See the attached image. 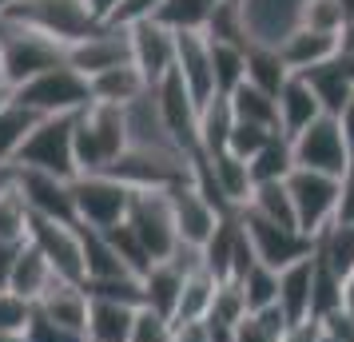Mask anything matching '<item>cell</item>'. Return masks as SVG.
I'll list each match as a JSON object with an SVG mask.
<instances>
[{
  "label": "cell",
  "instance_id": "5bb4252c",
  "mask_svg": "<svg viewBox=\"0 0 354 342\" xmlns=\"http://www.w3.org/2000/svg\"><path fill=\"white\" fill-rule=\"evenodd\" d=\"M68 64L76 68L80 76H100L112 68L131 64V28H115V24H100L96 32L68 48Z\"/></svg>",
  "mask_w": 354,
  "mask_h": 342
},
{
  "label": "cell",
  "instance_id": "ac0fdd59",
  "mask_svg": "<svg viewBox=\"0 0 354 342\" xmlns=\"http://www.w3.org/2000/svg\"><path fill=\"white\" fill-rule=\"evenodd\" d=\"M303 80L315 88L322 112L338 120V112H342L354 96V48H338V56H330L326 64L303 72Z\"/></svg>",
  "mask_w": 354,
  "mask_h": 342
},
{
  "label": "cell",
  "instance_id": "4fadbf2b",
  "mask_svg": "<svg viewBox=\"0 0 354 342\" xmlns=\"http://www.w3.org/2000/svg\"><path fill=\"white\" fill-rule=\"evenodd\" d=\"M239 12L251 44L283 48V40L303 24V0H239Z\"/></svg>",
  "mask_w": 354,
  "mask_h": 342
},
{
  "label": "cell",
  "instance_id": "9f6ffc18",
  "mask_svg": "<svg viewBox=\"0 0 354 342\" xmlns=\"http://www.w3.org/2000/svg\"><path fill=\"white\" fill-rule=\"evenodd\" d=\"M342 307L354 314V271L346 275V283H342Z\"/></svg>",
  "mask_w": 354,
  "mask_h": 342
},
{
  "label": "cell",
  "instance_id": "ffe728a7",
  "mask_svg": "<svg viewBox=\"0 0 354 342\" xmlns=\"http://www.w3.org/2000/svg\"><path fill=\"white\" fill-rule=\"evenodd\" d=\"M322 112L319 96H315V88L303 80V76H290L287 84H283V92H279V131L287 135V140H295L299 131H306Z\"/></svg>",
  "mask_w": 354,
  "mask_h": 342
},
{
  "label": "cell",
  "instance_id": "7402d4cb",
  "mask_svg": "<svg viewBox=\"0 0 354 342\" xmlns=\"http://www.w3.org/2000/svg\"><path fill=\"white\" fill-rule=\"evenodd\" d=\"M310 287H315V255L279 271V310L290 326L310 323Z\"/></svg>",
  "mask_w": 354,
  "mask_h": 342
},
{
  "label": "cell",
  "instance_id": "9c48e42d",
  "mask_svg": "<svg viewBox=\"0 0 354 342\" xmlns=\"http://www.w3.org/2000/svg\"><path fill=\"white\" fill-rule=\"evenodd\" d=\"M124 223L136 231V239L144 243L151 263L171 259V251L179 247V231H176V215H171L167 191H136Z\"/></svg>",
  "mask_w": 354,
  "mask_h": 342
},
{
  "label": "cell",
  "instance_id": "4316f807",
  "mask_svg": "<svg viewBox=\"0 0 354 342\" xmlns=\"http://www.w3.org/2000/svg\"><path fill=\"white\" fill-rule=\"evenodd\" d=\"M315 259L346 283L354 271V223H330L322 235H315Z\"/></svg>",
  "mask_w": 354,
  "mask_h": 342
},
{
  "label": "cell",
  "instance_id": "8fae6325",
  "mask_svg": "<svg viewBox=\"0 0 354 342\" xmlns=\"http://www.w3.org/2000/svg\"><path fill=\"white\" fill-rule=\"evenodd\" d=\"M28 243L48 259V267L56 271V278L64 283H84V239L80 227H68V223H52V219H36L32 215V231H28Z\"/></svg>",
  "mask_w": 354,
  "mask_h": 342
},
{
  "label": "cell",
  "instance_id": "8d00e7d4",
  "mask_svg": "<svg viewBox=\"0 0 354 342\" xmlns=\"http://www.w3.org/2000/svg\"><path fill=\"white\" fill-rule=\"evenodd\" d=\"M243 211H255V215H263V219H271V223H283V227H299L287 180L283 183H259L255 191H251V203H247Z\"/></svg>",
  "mask_w": 354,
  "mask_h": 342
},
{
  "label": "cell",
  "instance_id": "e0dca14e",
  "mask_svg": "<svg viewBox=\"0 0 354 342\" xmlns=\"http://www.w3.org/2000/svg\"><path fill=\"white\" fill-rule=\"evenodd\" d=\"M176 72L192 99L203 108L215 92V68H211V36L207 32H176Z\"/></svg>",
  "mask_w": 354,
  "mask_h": 342
},
{
  "label": "cell",
  "instance_id": "7dc6e473",
  "mask_svg": "<svg viewBox=\"0 0 354 342\" xmlns=\"http://www.w3.org/2000/svg\"><path fill=\"white\" fill-rule=\"evenodd\" d=\"M32 319V303L12 291H0V334H24Z\"/></svg>",
  "mask_w": 354,
  "mask_h": 342
},
{
  "label": "cell",
  "instance_id": "44dd1931",
  "mask_svg": "<svg viewBox=\"0 0 354 342\" xmlns=\"http://www.w3.org/2000/svg\"><path fill=\"white\" fill-rule=\"evenodd\" d=\"M88 307H92V298L84 291V283H64V278H56L48 287V294L36 303V310H44L52 323L76 330L80 339H84V330H88Z\"/></svg>",
  "mask_w": 354,
  "mask_h": 342
},
{
  "label": "cell",
  "instance_id": "b9f144b4",
  "mask_svg": "<svg viewBox=\"0 0 354 342\" xmlns=\"http://www.w3.org/2000/svg\"><path fill=\"white\" fill-rule=\"evenodd\" d=\"M299 28H315V32H346V8L342 0H303V24Z\"/></svg>",
  "mask_w": 354,
  "mask_h": 342
},
{
  "label": "cell",
  "instance_id": "d4e9b609",
  "mask_svg": "<svg viewBox=\"0 0 354 342\" xmlns=\"http://www.w3.org/2000/svg\"><path fill=\"white\" fill-rule=\"evenodd\" d=\"M136 310L140 307L108 303V298H92L84 342H128L131 339V323H136Z\"/></svg>",
  "mask_w": 354,
  "mask_h": 342
},
{
  "label": "cell",
  "instance_id": "836d02e7",
  "mask_svg": "<svg viewBox=\"0 0 354 342\" xmlns=\"http://www.w3.org/2000/svg\"><path fill=\"white\" fill-rule=\"evenodd\" d=\"M215 291H219V278L211 275L207 267H199L183 278V298H179L176 323H199L211 314V303H215Z\"/></svg>",
  "mask_w": 354,
  "mask_h": 342
},
{
  "label": "cell",
  "instance_id": "cb8c5ba5",
  "mask_svg": "<svg viewBox=\"0 0 354 342\" xmlns=\"http://www.w3.org/2000/svg\"><path fill=\"white\" fill-rule=\"evenodd\" d=\"M183 271H179L176 263H151L147 267V275L140 278L144 283V307H151L156 314H167L171 323H176V310H179V298H183Z\"/></svg>",
  "mask_w": 354,
  "mask_h": 342
},
{
  "label": "cell",
  "instance_id": "d6a6232c",
  "mask_svg": "<svg viewBox=\"0 0 354 342\" xmlns=\"http://www.w3.org/2000/svg\"><path fill=\"white\" fill-rule=\"evenodd\" d=\"M227 99H231V112H235V120L279 131V99L267 96L263 88H255V84H239V88H235Z\"/></svg>",
  "mask_w": 354,
  "mask_h": 342
},
{
  "label": "cell",
  "instance_id": "11a10c76",
  "mask_svg": "<svg viewBox=\"0 0 354 342\" xmlns=\"http://www.w3.org/2000/svg\"><path fill=\"white\" fill-rule=\"evenodd\" d=\"M88 4H92V12H96L100 24H108V17L120 8V0H88Z\"/></svg>",
  "mask_w": 354,
  "mask_h": 342
},
{
  "label": "cell",
  "instance_id": "7bdbcfd3",
  "mask_svg": "<svg viewBox=\"0 0 354 342\" xmlns=\"http://www.w3.org/2000/svg\"><path fill=\"white\" fill-rule=\"evenodd\" d=\"M104 235H108V243L115 247V255H120V259L128 263V271H131V275H140V278H144V275H147V267H151V255H147L144 243L136 239V231H131L128 223H120V227H108Z\"/></svg>",
  "mask_w": 354,
  "mask_h": 342
},
{
  "label": "cell",
  "instance_id": "91938a15",
  "mask_svg": "<svg viewBox=\"0 0 354 342\" xmlns=\"http://www.w3.org/2000/svg\"><path fill=\"white\" fill-rule=\"evenodd\" d=\"M342 48H354V20L346 24V32H342Z\"/></svg>",
  "mask_w": 354,
  "mask_h": 342
},
{
  "label": "cell",
  "instance_id": "f35d334b",
  "mask_svg": "<svg viewBox=\"0 0 354 342\" xmlns=\"http://www.w3.org/2000/svg\"><path fill=\"white\" fill-rule=\"evenodd\" d=\"M239 291H243V298H247V310H251V314H255V310L279 307V271L255 263V267L239 278Z\"/></svg>",
  "mask_w": 354,
  "mask_h": 342
},
{
  "label": "cell",
  "instance_id": "83f0119b",
  "mask_svg": "<svg viewBox=\"0 0 354 342\" xmlns=\"http://www.w3.org/2000/svg\"><path fill=\"white\" fill-rule=\"evenodd\" d=\"M44 115H36L32 108H24L17 96H12V104L0 112V167H12L20 155V147L28 144V135L36 131V124H40Z\"/></svg>",
  "mask_w": 354,
  "mask_h": 342
},
{
  "label": "cell",
  "instance_id": "74e56055",
  "mask_svg": "<svg viewBox=\"0 0 354 342\" xmlns=\"http://www.w3.org/2000/svg\"><path fill=\"white\" fill-rule=\"evenodd\" d=\"M28 231H32V211L12 183L0 196V243H28Z\"/></svg>",
  "mask_w": 354,
  "mask_h": 342
},
{
  "label": "cell",
  "instance_id": "e575fe53",
  "mask_svg": "<svg viewBox=\"0 0 354 342\" xmlns=\"http://www.w3.org/2000/svg\"><path fill=\"white\" fill-rule=\"evenodd\" d=\"M211 68H215V92L231 96L239 84H247V48L227 44V40H211Z\"/></svg>",
  "mask_w": 354,
  "mask_h": 342
},
{
  "label": "cell",
  "instance_id": "8992f818",
  "mask_svg": "<svg viewBox=\"0 0 354 342\" xmlns=\"http://www.w3.org/2000/svg\"><path fill=\"white\" fill-rule=\"evenodd\" d=\"M290 151H295V167L322 171V175H335V180H342L354 163V147L342 135V124L335 115H319L306 131H299L290 140Z\"/></svg>",
  "mask_w": 354,
  "mask_h": 342
},
{
  "label": "cell",
  "instance_id": "bcb514c9",
  "mask_svg": "<svg viewBox=\"0 0 354 342\" xmlns=\"http://www.w3.org/2000/svg\"><path fill=\"white\" fill-rule=\"evenodd\" d=\"M171 330H176V323L167 314H156L151 307H140L128 342H171Z\"/></svg>",
  "mask_w": 354,
  "mask_h": 342
},
{
  "label": "cell",
  "instance_id": "f1b7e54d",
  "mask_svg": "<svg viewBox=\"0 0 354 342\" xmlns=\"http://www.w3.org/2000/svg\"><path fill=\"white\" fill-rule=\"evenodd\" d=\"M227 0H163L156 20H160L163 28H171V32H207L215 12Z\"/></svg>",
  "mask_w": 354,
  "mask_h": 342
},
{
  "label": "cell",
  "instance_id": "ba28073f",
  "mask_svg": "<svg viewBox=\"0 0 354 342\" xmlns=\"http://www.w3.org/2000/svg\"><path fill=\"white\" fill-rule=\"evenodd\" d=\"M338 187L342 180L335 175H322V171H306V167H295L287 180L290 203H295V219H299V231L306 239H315L335 223L338 215Z\"/></svg>",
  "mask_w": 354,
  "mask_h": 342
},
{
  "label": "cell",
  "instance_id": "30bf717a",
  "mask_svg": "<svg viewBox=\"0 0 354 342\" xmlns=\"http://www.w3.org/2000/svg\"><path fill=\"white\" fill-rule=\"evenodd\" d=\"M243 231L255 247V259L271 271H287L290 263H303L315 255V239H306L299 227H283V223H271L255 211H239Z\"/></svg>",
  "mask_w": 354,
  "mask_h": 342
},
{
  "label": "cell",
  "instance_id": "be15d7a7",
  "mask_svg": "<svg viewBox=\"0 0 354 342\" xmlns=\"http://www.w3.org/2000/svg\"><path fill=\"white\" fill-rule=\"evenodd\" d=\"M0 84H8V80H4V60H0ZM8 88H12V84H8Z\"/></svg>",
  "mask_w": 354,
  "mask_h": 342
},
{
  "label": "cell",
  "instance_id": "d6986e66",
  "mask_svg": "<svg viewBox=\"0 0 354 342\" xmlns=\"http://www.w3.org/2000/svg\"><path fill=\"white\" fill-rule=\"evenodd\" d=\"M338 48H342V36H338V32L295 28V32L283 40L279 56H283V64L290 68V76H303V72H310V68L326 64L330 56H338Z\"/></svg>",
  "mask_w": 354,
  "mask_h": 342
},
{
  "label": "cell",
  "instance_id": "680465c9",
  "mask_svg": "<svg viewBox=\"0 0 354 342\" xmlns=\"http://www.w3.org/2000/svg\"><path fill=\"white\" fill-rule=\"evenodd\" d=\"M12 96H17V92H12V88H8V84H0V112H4V108H8V104H12Z\"/></svg>",
  "mask_w": 354,
  "mask_h": 342
},
{
  "label": "cell",
  "instance_id": "6f0895ef",
  "mask_svg": "<svg viewBox=\"0 0 354 342\" xmlns=\"http://www.w3.org/2000/svg\"><path fill=\"white\" fill-rule=\"evenodd\" d=\"M12 183H17V167H0V196H4Z\"/></svg>",
  "mask_w": 354,
  "mask_h": 342
},
{
  "label": "cell",
  "instance_id": "277c9868",
  "mask_svg": "<svg viewBox=\"0 0 354 342\" xmlns=\"http://www.w3.org/2000/svg\"><path fill=\"white\" fill-rule=\"evenodd\" d=\"M12 167L76 180L80 175V167H76V115H44L28 135V144L20 147Z\"/></svg>",
  "mask_w": 354,
  "mask_h": 342
},
{
  "label": "cell",
  "instance_id": "60d3db41",
  "mask_svg": "<svg viewBox=\"0 0 354 342\" xmlns=\"http://www.w3.org/2000/svg\"><path fill=\"white\" fill-rule=\"evenodd\" d=\"M342 310V278L330 275L319 259H315V287H310V319L319 323L326 314Z\"/></svg>",
  "mask_w": 354,
  "mask_h": 342
},
{
  "label": "cell",
  "instance_id": "6da1fadb",
  "mask_svg": "<svg viewBox=\"0 0 354 342\" xmlns=\"http://www.w3.org/2000/svg\"><path fill=\"white\" fill-rule=\"evenodd\" d=\"M128 151V115L112 104H88L76 115V167L80 175L108 171Z\"/></svg>",
  "mask_w": 354,
  "mask_h": 342
},
{
  "label": "cell",
  "instance_id": "4dcf8cb0",
  "mask_svg": "<svg viewBox=\"0 0 354 342\" xmlns=\"http://www.w3.org/2000/svg\"><path fill=\"white\" fill-rule=\"evenodd\" d=\"M80 239H84V271L88 278H124L131 275L128 263L115 255V247L108 243V235L96 227H80ZM84 278V283H88Z\"/></svg>",
  "mask_w": 354,
  "mask_h": 342
},
{
  "label": "cell",
  "instance_id": "f5cc1de1",
  "mask_svg": "<svg viewBox=\"0 0 354 342\" xmlns=\"http://www.w3.org/2000/svg\"><path fill=\"white\" fill-rule=\"evenodd\" d=\"M171 342H211L207 319H199V323H176V330H171Z\"/></svg>",
  "mask_w": 354,
  "mask_h": 342
},
{
  "label": "cell",
  "instance_id": "c3c4849f",
  "mask_svg": "<svg viewBox=\"0 0 354 342\" xmlns=\"http://www.w3.org/2000/svg\"><path fill=\"white\" fill-rule=\"evenodd\" d=\"M24 342H84V339L76 334V330L52 323L44 310L32 307V319H28V326H24Z\"/></svg>",
  "mask_w": 354,
  "mask_h": 342
},
{
  "label": "cell",
  "instance_id": "94428289",
  "mask_svg": "<svg viewBox=\"0 0 354 342\" xmlns=\"http://www.w3.org/2000/svg\"><path fill=\"white\" fill-rule=\"evenodd\" d=\"M0 342H24V334H0Z\"/></svg>",
  "mask_w": 354,
  "mask_h": 342
},
{
  "label": "cell",
  "instance_id": "e7e4bbea",
  "mask_svg": "<svg viewBox=\"0 0 354 342\" xmlns=\"http://www.w3.org/2000/svg\"><path fill=\"white\" fill-rule=\"evenodd\" d=\"M231 4H239V0H231Z\"/></svg>",
  "mask_w": 354,
  "mask_h": 342
},
{
  "label": "cell",
  "instance_id": "681fc988",
  "mask_svg": "<svg viewBox=\"0 0 354 342\" xmlns=\"http://www.w3.org/2000/svg\"><path fill=\"white\" fill-rule=\"evenodd\" d=\"M160 8H163V0H120V8L108 17V24H115V28H131V24L156 20Z\"/></svg>",
  "mask_w": 354,
  "mask_h": 342
},
{
  "label": "cell",
  "instance_id": "f6af8a7d",
  "mask_svg": "<svg viewBox=\"0 0 354 342\" xmlns=\"http://www.w3.org/2000/svg\"><path fill=\"white\" fill-rule=\"evenodd\" d=\"M251 310H247V298H243L239 283H219L215 291V303H211V323H223V326H239Z\"/></svg>",
  "mask_w": 354,
  "mask_h": 342
},
{
  "label": "cell",
  "instance_id": "7c38bea8",
  "mask_svg": "<svg viewBox=\"0 0 354 342\" xmlns=\"http://www.w3.org/2000/svg\"><path fill=\"white\" fill-rule=\"evenodd\" d=\"M17 191L24 196V203H28V211H32L36 219H52V223L80 227L76 196H72V180H60V175H44V171H24V167H17Z\"/></svg>",
  "mask_w": 354,
  "mask_h": 342
},
{
  "label": "cell",
  "instance_id": "2e32d148",
  "mask_svg": "<svg viewBox=\"0 0 354 342\" xmlns=\"http://www.w3.org/2000/svg\"><path fill=\"white\" fill-rule=\"evenodd\" d=\"M131 64L144 72L147 88H156L163 76L176 72V32L163 28L160 20L131 24Z\"/></svg>",
  "mask_w": 354,
  "mask_h": 342
},
{
  "label": "cell",
  "instance_id": "52a82bcc",
  "mask_svg": "<svg viewBox=\"0 0 354 342\" xmlns=\"http://www.w3.org/2000/svg\"><path fill=\"white\" fill-rule=\"evenodd\" d=\"M72 196H76V215H80V227H120L128 219L131 207V191L128 183L112 180L108 171H96V175H76L72 180Z\"/></svg>",
  "mask_w": 354,
  "mask_h": 342
},
{
  "label": "cell",
  "instance_id": "6125c7cd",
  "mask_svg": "<svg viewBox=\"0 0 354 342\" xmlns=\"http://www.w3.org/2000/svg\"><path fill=\"white\" fill-rule=\"evenodd\" d=\"M12 4H17V0H0V17H4V12H8Z\"/></svg>",
  "mask_w": 354,
  "mask_h": 342
},
{
  "label": "cell",
  "instance_id": "5b68a950",
  "mask_svg": "<svg viewBox=\"0 0 354 342\" xmlns=\"http://www.w3.org/2000/svg\"><path fill=\"white\" fill-rule=\"evenodd\" d=\"M17 99L24 108H32L36 115H80L92 104V84L72 64H60L17 88Z\"/></svg>",
  "mask_w": 354,
  "mask_h": 342
},
{
  "label": "cell",
  "instance_id": "db71d44e",
  "mask_svg": "<svg viewBox=\"0 0 354 342\" xmlns=\"http://www.w3.org/2000/svg\"><path fill=\"white\" fill-rule=\"evenodd\" d=\"M338 124H342V135L351 140V147H354V96H351V104L338 112Z\"/></svg>",
  "mask_w": 354,
  "mask_h": 342
},
{
  "label": "cell",
  "instance_id": "f907efd6",
  "mask_svg": "<svg viewBox=\"0 0 354 342\" xmlns=\"http://www.w3.org/2000/svg\"><path fill=\"white\" fill-rule=\"evenodd\" d=\"M335 223H354V163L351 171L342 175V187H338V215Z\"/></svg>",
  "mask_w": 354,
  "mask_h": 342
},
{
  "label": "cell",
  "instance_id": "3957f363",
  "mask_svg": "<svg viewBox=\"0 0 354 342\" xmlns=\"http://www.w3.org/2000/svg\"><path fill=\"white\" fill-rule=\"evenodd\" d=\"M0 60H4V80L17 92L28 80H36V76L68 64V48H60L56 40L24 28L17 20L0 17Z\"/></svg>",
  "mask_w": 354,
  "mask_h": 342
},
{
  "label": "cell",
  "instance_id": "f546056e",
  "mask_svg": "<svg viewBox=\"0 0 354 342\" xmlns=\"http://www.w3.org/2000/svg\"><path fill=\"white\" fill-rule=\"evenodd\" d=\"M231 128H235V112H231V99L227 96H211L203 108H199V151L203 155H215V151H227V140H231Z\"/></svg>",
  "mask_w": 354,
  "mask_h": 342
},
{
  "label": "cell",
  "instance_id": "ab89813d",
  "mask_svg": "<svg viewBox=\"0 0 354 342\" xmlns=\"http://www.w3.org/2000/svg\"><path fill=\"white\" fill-rule=\"evenodd\" d=\"M287 330H290V323L283 319L279 307L255 310V314H247V319L235 326V342H283Z\"/></svg>",
  "mask_w": 354,
  "mask_h": 342
},
{
  "label": "cell",
  "instance_id": "1f68e13d",
  "mask_svg": "<svg viewBox=\"0 0 354 342\" xmlns=\"http://www.w3.org/2000/svg\"><path fill=\"white\" fill-rule=\"evenodd\" d=\"M287 80H290V68L283 64L279 48H263V44H251L247 48V84H255L267 96L279 99V92H283Z\"/></svg>",
  "mask_w": 354,
  "mask_h": 342
},
{
  "label": "cell",
  "instance_id": "603a6c76",
  "mask_svg": "<svg viewBox=\"0 0 354 342\" xmlns=\"http://www.w3.org/2000/svg\"><path fill=\"white\" fill-rule=\"evenodd\" d=\"M92 104H112V108H131L136 99H144L151 88H147L144 72L136 64H124V68H112V72H100L92 76Z\"/></svg>",
  "mask_w": 354,
  "mask_h": 342
},
{
  "label": "cell",
  "instance_id": "9a60e30c",
  "mask_svg": "<svg viewBox=\"0 0 354 342\" xmlns=\"http://www.w3.org/2000/svg\"><path fill=\"white\" fill-rule=\"evenodd\" d=\"M171 199V215H176V231H179V243L187 247H207V239L215 235V227L223 223V211L211 203L195 183H179L167 191Z\"/></svg>",
  "mask_w": 354,
  "mask_h": 342
},
{
  "label": "cell",
  "instance_id": "d590c367",
  "mask_svg": "<svg viewBox=\"0 0 354 342\" xmlns=\"http://www.w3.org/2000/svg\"><path fill=\"white\" fill-rule=\"evenodd\" d=\"M290 171H295V151H290V140L279 131L271 144L251 160V180H255V187L259 183H283L290 180Z\"/></svg>",
  "mask_w": 354,
  "mask_h": 342
},
{
  "label": "cell",
  "instance_id": "7a4b0ae2",
  "mask_svg": "<svg viewBox=\"0 0 354 342\" xmlns=\"http://www.w3.org/2000/svg\"><path fill=\"white\" fill-rule=\"evenodd\" d=\"M4 17L40 36H48V40H56L60 48L80 44V40H88L100 28V20L88 0H17Z\"/></svg>",
  "mask_w": 354,
  "mask_h": 342
},
{
  "label": "cell",
  "instance_id": "ee69618b",
  "mask_svg": "<svg viewBox=\"0 0 354 342\" xmlns=\"http://www.w3.org/2000/svg\"><path fill=\"white\" fill-rule=\"evenodd\" d=\"M274 135H279L274 128H259V124H243V120H235V128H231V140H227V151L251 163L259 151H263V147L271 144Z\"/></svg>",
  "mask_w": 354,
  "mask_h": 342
},
{
  "label": "cell",
  "instance_id": "484cf974",
  "mask_svg": "<svg viewBox=\"0 0 354 342\" xmlns=\"http://www.w3.org/2000/svg\"><path fill=\"white\" fill-rule=\"evenodd\" d=\"M52 283H56V271L48 267V259H44L32 243H24L17 267H12V283H8V291L20 294V298H28V303L36 307V303L48 294Z\"/></svg>",
  "mask_w": 354,
  "mask_h": 342
},
{
  "label": "cell",
  "instance_id": "816d5d0a",
  "mask_svg": "<svg viewBox=\"0 0 354 342\" xmlns=\"http://www.w3.org/2000/svg\"><path fill=\"white\" fill-rule=\"evenodd\" d=\"M20 251H24V243H0V291H8V283H12V267H17Z\"/></svg>",
  "mask_w": 354,
  "mask_h": 342
}]
</instances>
